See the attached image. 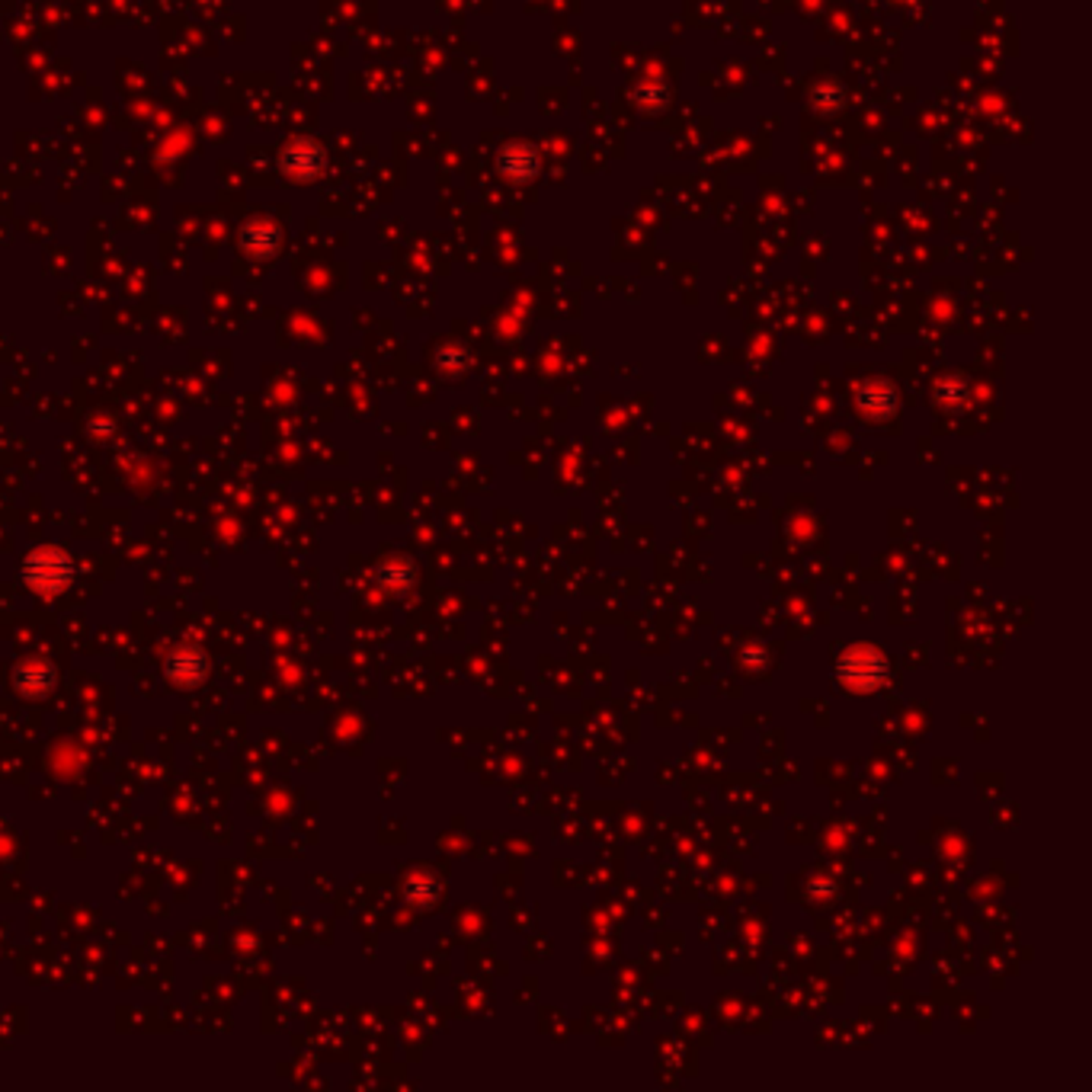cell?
Segmentation results:
<instances>
[{"label": "cell", "mask_w": 1092, "mask_h": 1092, "mask_svg": "<svg viewBox=\"0 0 1092 1092\" xmlns=\"http://www.w3.org/2000/svg\"><path fill=\"white\" fill-rule=\"evenodd\" d=\"M20 577L30 590L52 596L62 593L71 580H74V561L65 549H55V544H42V549L30 552L23 558Z\"/></svg>", "instance_id": "obj_1"}, {"label": "cell", "mask_w": 1092, "mask_h": 1092, "mask_svg": "<svg viewBox=\"0 0 1092 1092\" xmlns=\"http://www.w3.org/2000/svg\"><path fill=\"white\" fill-rule=\"evenodd\" d=\"M839 676L849 689H862V692H871L881 686L884 679V657L878 651H868V647H855L843 657L839 663Z\"/></svg>", "instance_id": "obj_2"}, {"label": "cell", "mask_w": 1092, "mask_h": 1092, "mask_svg": "<svg viewBox=\"0 0 1092 1092\" xmlns=\"http://www.w3.org/2000/svg\"><path fill=\"white\" fill-rule=\"evenodd\" d=\"M209 673V660L200 647L187 644V647H176L170 657H167V679L176 682V686H196L203 682V676Z\"/></svg>", "instance_id": "obj_3"}, {"label": "cell", "mask_w": 1092, "mask_h": 1092, "mask_svg": "<svg viewBox=\"0 0 1092 1092\" xmlns=\"http://www.w3.org/2000/svg\"><path fill=\"white\" fill-rule=\"evenodd\" d=\"M14 682H17V689H20L23 695H30V698H39V695H46V692L55 686V670H52V663H49V660H42V657H33V660H23V663H17V670H14Z\"/></svg>", "instance_id": "obj_4"}]
</instances>
